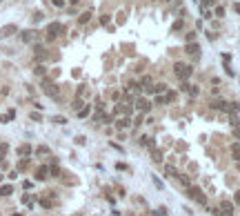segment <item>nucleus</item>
<instances>
[{
  "label": "nucleus",
  "mask_w": 240,
  "mask_h": 216,
  "mask_svg": "<svg viewBox=\"0 0 240 216\" xmlns=\"http://www.w3.org/2000/svg\"><path fill=\"white\" fill-rule=\"evenodd\" d=\"M47 174H49V169L45 167V165H40V167L36 169V178L38 180H45V178H47Z\"/></svg>",
  "instance_id": "nucleus-10"
},
{
  "label": "nucleus",
  "mask_w": 240,
  "mask_h": 216,
  "mask_svg": "<svg viewBox=\"0 0 240 216\" xmlns=\"http://www.w3.org/2000/svg\"><path fill=\"white\" fill-rule=\"evenodd\" d=\"M49 174H51V176H60V169H58V167H56V165H54V167L49 169Z\"/></svg>",
  "instance_id": "nucleus-23"
},
{
  "label": "nucleus",
  "mask_w": 240,
  "mask_h": 216,
  "mask_svg": "<svg viewBox=\"0 0 240 216\" xmlns=\"http://www.w3.org/2000/svg\"><path fill=\"white\" fill-rule=\"evenodd\" d=\"M165 172H167V176H176V169L171 167V165H167V169H165Z\"/></svg>",
  "instance_id": "nucleus-25"
},
{
  "label": "nucleus",
  "mask_w": 240,
  "mask_h": 216,
  "mask_svg": "<svg viewBox=\"0 0 240 216\" xmlns=\"http://www.w3.org/2000/svg\"><path fill=\"white\" fill-rule=\"evenodd\" d=\"M220 212L227 214V216H233V203L231 201H222L220 203Z\"/></svg>",
  "instance_id": "nucleus-6"
},
{
  "label": "nucleus",
  "mask_w": 240,
  "mask_h": 216,
  "mask_svg": "<svg viewBox=\"0 0 240 216\" xmlns=\"http://www.w3.org/2000/svg\"><path fill=\"white\" fill-rule=\"evenodd\" d=\"M36 154H38V156H45V154H49V147H47V145H40L38 149H36Z\"/></svg>",
  "instance_id": "nucleus-18"
},
{
  "label": "nucleus",
  "mask_w": 240,
  "mask_h": 216,
  "mask_svg": "<svg viewBox=\"0 0 240 216\" xmlns=\"http://www.w3.org/2000/svg\"><path fill=\"white\" fill-rule=\"evenodd\" d=\"M162 216H165V214H162Z\"/></svg>",
  "instance_id": "nucleus-36"
},
{
  "label": "nucleus",
  "mask_w": 240,
  "mask_h": 216,
  "mask_svg": "<svg viewBox=\"0 0 240 216\" xmlns=\"http://www.w3.org/2000/svg\"><path fill=\"white\" fill-rule=\"evenodd\" d=\"M187 196L189 198H193V201H198L200 205H205V203H207V196L202 194V189H198V187H187Z\"/></svg>",
  "instance_id": "nucleus-2"
},
{
  "label": "nucleus",
  "mask_w": 240,
  "mask_h": 216,
  "mask_svg": "<svg viewBox=\"0 0 240 216\" xmlns=\"http://www.w3.org/2000/svg\"><path fill=\"white\" fill-rule=\"evenodd\" d=\"M233 136H236V138H240V123L233 125Z\"/></svg>",
  "instance_id": "nucleus-21"
},
{
  "label": "nucleus",
  "mask_w": 240,
  "mask_h": 216,
  "mask_svg": "<svg viewBox=\"0 0 240 216\" xmlns=\"http://www.w3.org/2000/svg\"><path fill=\"white\" fill-rule=\"evenodd\" d=\"M89 18H91V11H85V14L78 18V22H80V25H85V22H89Z\"/></svg>",
  "instance_id": "nucleus-15"
},
{
  "label": "nucleus",
  "mask_w": 240,
  "mask_h": 216,
  "mask_svg": "<svg viewBox=\"0 0 240 216\" xmlns=\"http://www.w3.org/2000/svg\"><path fill=\"white\" fill-rule=\"evenodd\" d=\"M7 149H9V145H7V143H0V156L7 154Z\"/></svg>",
  "instance_id": "nucleus-22"
},
{
  "label": "nucleus",
  "mask_w": 240,
  "mask_h": 216,
  "mask_svg": "<svg viewBox=\"0 0 240 216\" xmlns=\"http://www.w3.org/2000/svg\"><path fill=\"white\" fill-rule=\"evenodd\" d=\"M136 107H138V109L140 111H149V100H147V98H138V100H136Z\"/></svg>",
  "instance_id": "nucleus-7"
},
{
  "label": "nucleus",
  "mask_w": 240,
  "mask_h": 216,
  "mask_svg": "<svg viewBox=\"0 0 240 216\" xmlns=\"http://www.w3.org/2000/svg\"><path fill=\"white\" fill-rule=\"evenodd\" d=\"M191 96H198V87H193V85H189V89H187Z\"/></svg>",
  "instance_id": "nucleus-24"
},
{
  "label": "nucleus",
  "mask_w": 240,
  "mask_h": 216,
  "mask_svg": "<svg viewBox=\"0 0 240 216\" xmlns=\"http://www.w3.org/2000/svg\"><path fill=\"white\" fill-rule=\"evenodd\" d=\"M20 38H22V42H33L36 40V31H22Z\"/></svg>",
  "instance_id": "nucleus-9"
},
{
  "label": "nucleus",
  "mask_w": 240,
  "mask_h": 216,
  "mask_svg": "<svg viewBox=\"0 0 240 216\" xmlns=\"http://www.w3.org/2000/svg\"><path fill=\"white\" fill-rule=\"evenodd\" d=\"M174 74L180 78V80H187V78L193 74V69H191V65H185V62H176L174 65Z\"/></svg>",
  "instance_id": "nucleus-1"
},
{
  "label": "nucleus",
  "mask_w": 240,
  "mask_h": 216,
  "mask_svg": "<svg viewBox=\"0 0 240 216\" xmlns=\"http://www.w3.org/2000/svg\"><path fill=\"white\" fill-rule=\"evenodd\" d=\"M231 156L236 158V161H240V145H238V143L231 145Z\"/></svg>",
  "instance_id": "nucleus-13"
},
{
  "label": "nucleus",
  "mask_w": 240,
  "mask_h": 216,
  "mask_svg": "<svg viewBox=\"0 0 240 216\" xmlns=\"http://www.w3.org/2000/svg\"><path fill=\"white\" fill-rule=\"evenodd\" d=\"M42 92H45V94H49L51 98H58V89H56L49 80H45V83H42Z\"/></svg>",
  "instance_id": "nucleus-4"
},
{
  "label": "nucleus",
  "mask_w": 240,
  "mask_h": 216,
  "mask_svg": "<svg viewBox=\"0 0 240 216\" xmlns=\"http://www.w3.org/2000/svg\"><path fill=\"white\" fill-rule=\"evenodd\" d=\"M156 103H158V105H165V103H167V98H162V96H156Z\"/></svg>",
  "instance_id": "nucleus-28"
},
{
  "label": "nucleus",
  "mask_w": 240,
  "mask_h": 216,
  "mask_svg": "<svg viewBox=\"0 0 240 216\" xmlns=\"http://www.w3.org/2000/svg\"><path fill=\"white\" fill-rule=\"evenodd\" d=\"M180 183H182V185H187V187H189V178H187V176H180Z\"/></svg>",
  "instance_id": "nucleus-30"
},
{
  "label": "nucleus",
  "mask_w": 240,
  "mask_h": 216,
  "mask_svg": "<svg viewBox=\"0 0 240 216\" xmlns=\"http://www.w3.org/2000/svg\"><path fill=\"white\" fill-rule=\"evenodd\" d=\"M18 154H20V156H29V154H31V147H29V145H20V147H18Z\"/></svg>",
  "instance_id": "nucleus-14"
},
{
  "label": "nucleus",
  "mask_w": 240,
  "mask_h": 216,
  "mask_svg": "<svg viewBox=\"0 0 240 216\" xmlns=\"http://www.w3.org/2000/svg\"><path fill=\"white\" fill-rule=\"evenodd\" d=\"M9 194H14V187H11V185H2V187H0V196H9Z\"/></svg>",
  "instance_id": "nucleus-12"
},
{
  "label": "nucleus",
  "mask_w": 240,
  "mask_h": 216,
  "mask_svg": "<svg viewBox=\"0 0 240 216\" xmlns=\"http://www.w3.org/2000/svg\"><path fill=\"white\" fill-rule=\"evenodd\" d=\"M16 31H18V27H16V25H7V27L0 29V38H9V36H14Z\"/></svg>",
  "instance_id": "nucleus-5"
},
{
  "label": "nucleus",
  "mask_w": 240,
  "mask_h": 216,
  "mask_svg": "<svg viewBox=\"0 0 240 216\" xmlns=\"http://www.w3.org/2000/svg\"><path fill=\"white\" fill-rule=\"evenodd\" d=\"M36 74H38V76H42V74H45V67L38 65V67H36Z\"/></svg>",
  "instance_id": "nucleus-29"
},
{
  "label": "nucleus",
  "mask_w": 240,
  "mask_h": 216,
  "mask_svg": "<svg viewBox=\"0 0 240 216\" xmlns=\"http://www.w3.org/2000/svg\"><path fill=\"white\" fill-rule=\"evenodd\" d=\"M22 203H25V205H31V203H33V196H29V194L22 196Z\"/></svg>",
  "instance_id": "nucleus-20"
},
{
  "label": "nucleus",
  "mask_w": 240,
  "mask_h": 216,
  "mask_svg": "<svg viewBox=\"0 0 240 216\" xmlns=\"http://www.w3.org/2000/svg\"><path fill=\"white\" fill-rule=\"evenodd\" d=\"M216 16H218V18H222V16H225V9H222V7H216Z\"/></svg>",
  "instance_id": "nucleus-26"
},
{
  "label": "nucleus",
  "mask_w": 240,
  "mask_h": 216,
  "mask_svg": "<svg viewBox=\"0 0 240 216\" xmlns=\"http://www.w3.org/2000/svg\"><path fill=\"white\" fill-rule=\"evenodd\" d=\"M129 125H131V121H129V118H120V121H118V127H120V129H127Z\"/></svg>",
  "instance_id": "nucleus-16"
},
{
  "label": "nucleus",
  "mask_w": 240,
  "mask_h": 216,
  "mask_svg": "<svg viewBox=\"0 0 240 216\" xmlns=\"http://www.w3.org/2000/svg\"><path fill=\"white\" fill-rule=\"evenodd\" d=\"M236 205H240V189L236 192Z\"/></svg>",
  "instance_id": "nucleus-33"
},
{
  "label": "nucleus",
  "mask_w": 240,
  "mask_h": 216,
  "mask_svg": "<svg viewBox=\"0 0 240 216\" xmlns=\"http://www.w3.org/2000/svg\"><path fill=\"white\" fill-rule=\"evenodd\" d=\"M54 5H56V7H65V2H62V0H54Z\"/></svg>",
  "instance_id": "nucleus-32"
},
{
  "label": "nucleus",
  "mask_w": 240,
  "mask_h": 216,
  "mask_svg": "<svg viewBox=\"0 0 240 216\" xmlns=\"http://www.w3.org/2000/svg\"><path fill=\"white\" fill-rule=\"evenodd\" d=\"M205 7H211V5H216V0H202Z\"/></svg>",
  "instance_id": "nucleus-31"
},
{
  "label": "nucleus",
  "mask_w": 240,
  "mask_h": 216,
  "mask_svg": "<svg viewBox=\"0 0 240 216\" xmlns=\"http://www.w3.org/2000/svg\"><path fill=\"white\" fill-rule=\"evenodd\" d=\"M60 31H65V27H62L60 22H51L47 27V40H56V38L60 36Z\"/></svg>",
  "instance_id": "nucleus-3"
},
{
  "label": "nucleus",
  "mask_w": 240,
  "mask_h": 216,
  "mask_svg": "<svg viewBox=\"0 0 240 216\" xmlns=\"http://www.w3.org/2000/svg\"><path fill=\"white\" fill-rule=\"evenodd\" d=\"M33 54H36V58H38V60H42L45 56H47V52H45V47H40V45H36V47H33Z\"/></svg>",
  "instance_id": "nucleus-11"
},
{
  "label": "nucleus",
  "mask_w": 240,
  "mask_h": 216,
  "mask_svg": "<svg viewBox=\"0 0 240 216\" xmlns=\"http://www.w3.org/2000/svg\"><path fill=\"white\" fill-rule=\"evenodd\" d=\"M182 27H185V22H182V20H176L174 25H171V31H180Z\"/></svg>",
  "instance_id": "nucleus-17"
},
{
  "label": "nucleus",
  "mask_w": 240,
  "mask_h": 216,
  "mask_svg": "<svg viewBox=\"0 0 240 216\" xmlns=\"http://www.w3.org/2000/svg\"><path fill=\"white\" fill-rule=\"evenodd\" d=\"M167 2H171V0H167Z\"/></svg>",
  "instance_id": "nucleus-35"
},
{
  "label": "nucleus",
  "mask_w": 240,
  "mask_h": 216,
  "mask_svg": "<svg viewBox=\"0 0 240 216\" xmlns=\"http://www.w3.org/2000/svg\"><path fill=\"white\" fill-rule=\"evenodd\" d=\"M40 205H42V207H54V201H47V198H40Z\"/></svg>",
  "instance_id": "nucleus-19"
},
{
  "label": "nucleus",
  "mask_w": 240,
  "mask_h": 216,
  "mask_svg": "<svg viewBox=\"0 0 240 216\" xmlns=\"http://www.w3.org/2000/svg\"><path fill=\"white\" fill-rule=\"evenodd\" d=\"M0 180H2V176H0Z\"/></svg>",
  "instance_id": "nucleus-34"
},
{
  "label": "nucleus",
  "mask_w": 240,
  "mask_h": 216,
  "mask_svg": "<svg viewBox=\"0 0 240 216\" xmlns=\"http://www.w3.org/2000/svg\"><path fill=\"white\" fill-rule=\"evenodd\" d=\"M187 54H191V56H196V58H198V56H200V47H198L196 42H187Z\"/></svg>",
  "instance_id": "nucleus-8"
},
{
  "label": "nucleus",
  "mask_w": 240,
  "mask_h": 216,
  "mask_svg": "<svg viewBox=\"0 0 240 216\" xmlns=\"http://www.w3.org/2000/svg\"><path fill=\"white\" fill-rule=\"evenodd\" d=\"M54 123H58V125H65L67 121H65V118H62V116H56V118H54Z\"/></svg>",
  "instance_id": "nucleus-27"
}]
</instances>
